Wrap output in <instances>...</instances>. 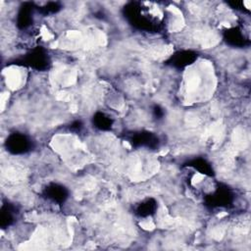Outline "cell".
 <instances>
[{"instance_id": "obj_1", "label": "cell", "mask_w": 251, "mask_h": 251, "mask_svg": "<svg viewBox=\"0 0 251 251\" xmlns=\"http://www.w3.org/2000/svg\"><path fill=\"white\" fill-rule=\"evenodd\" d=\"M5 73V79L7 82V85L10 88H17L24 80V75L22 73L21 69H16V68H10L9 71L4 72Z\"/></svg>"}]
</instances>
